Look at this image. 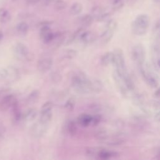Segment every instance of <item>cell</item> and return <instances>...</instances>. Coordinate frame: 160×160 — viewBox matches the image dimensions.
Returning <instances> with one entry per match:
<instances>
[{"instance_id": "1", "label": "cell", "mask_w": 160, "mask_h": 160, "mask_svg": "<svg viewBox=\"0 0 160 160\" xmlns=\"http://www.w3.org/2000/svg\"><path fill=\"white\" fill-rule=\"evenodd\" d=\"M90 80L86 73L80 70L76 72L72 76L71 83L77 92L82 94H90Z\"/></svg>"}, {"instance_id": "2", "label": "cell", "mask_w": 160, "mask_h": 160, "mask_svg": "<svg viewBox=\"0 0 160 160\" xmlns=\"http://www.w3.org/2000/svg\"><path fill=\"white\" fill-rule=\"evenodd\" d=\"M87 156L99 159H109L118 156V153L116 151H110L101 147H90L86 149Z\"/></svg>"}, {"instance_id": "3", "label": "cell", "mask_w": 160, "mask_h": 160, "mask_svg": "<svg viewBox=\"0 0 160 160\" xmlns=\"http://www.w3.org/2000/svg\"><path fill=\"white\" fill-rule=\"evenodd\" d=\"M113 60L112 64L114 66V70L122 77H125L129 74L126 65L125 58L122 50L120 48L114 49Z\"/></svg>"}, {"instance_id": "4", "label": "cell", "mask_w": 160, "mask_h": 160, "mask_svg": "<svg viewBox=\"0 0 160 160\" xmlns=\"http://www.w3.org/2000/svg\"><path fill=\"white\" fill-rule=\"evenodd\" d=\"M149 26V18L147 14H139L132 21L131 30L133 34L137 36L144 34Z\"/></svg>"}, {"instance_id": "5", "label": "cell", "mask_w": 160, "mask_h": 160, "mask_svg": "<svg viewBox=\"0 0 160 160\" xmlns=\"http://www.w3.org/2000/svg\"><path fill=\"white\" fill-rule=\"evenodd\" d=\"M138 68L141 76L148 85L152 88H157L159 84L158 78L155 73L151 70L150 66L145 62L143 65L138 67Z\"/></svg>"}, {"instance_id": "6", "label": "cell", "mask_w": 160, "mask_h": 160, "mask_svg": "<svg viewBox=\"0 0 160 160\" xmlns=\"http://www.w3.org/2000/svg\"><path fill=\"white\" fill-rule=\"evenodd\" d=\"M117 27H118V23L114 19L108 20L106 24V28L102 32L100 37L101 41L103 44H108L111 40Z\"/></svg>"}, {"instance_id": "7", "label": "cell", "mask_w": 160, "mask_h": 160, "mask_svg": "<svg viewBox=\"0 0 160 160\" xmlns=\"http://www.w3.org/2000/svg\"><path fill=\"white\" fill-rule=\"evenodd\" d=\"M159 34L154 35V41L151 47V58L153 69L157 72L159 71Z\"/></svg>"}, {"instance_id": "8", "label": "cell", "mask_w": 160, "mask_h": 160, "mask_svg": "<svg viewBox=\"0 0 160 160\" xmlns=\"http://www.w3.org/2000/svg\"><path fill=\"white\" fill-rule=\"evenodd\" d=\"M132 58L138 68L145 63L146 52L144 46L141 44H137L133 46L132 49Z\"/></svg>"}, {"instance_id": "9", "label": "cell", "mask_w": 160, "mask_h": 160, "mask_svg": "<svg viewBox=\"0 0 160 160\" xmlns=\"http://www.w3.org/2000/svg\"><path fill=\"white\" fill-rule=\"evenodd\" d=\"M0 78L7 82H14L19 78V72L17 68L9 66L0 70Z\"/></svg>"}, {"instance_id": "10", "label": "cell", "mask_w": 160, "mask_h": 160, "mask_svg": "<svg viewBox=\"0 0 160 160\" xmlns=\"http://www.w3.org/2000/svg\"><path fill=\"white\" fill-rule=\"evenodd\" d=\"M52 108L53 104L51 101H48L43 104L40 111L39 121L45 124L49 125L52 118Z\"/></svg>"}, {"instance_id": "11", "label": "cell", "mask_w": 160, "mask_h": 160, "mask_svg": "<svg viewBox=\"0 0 160 160\" xmlns=\"http://www.w3.org/2000/svg\"><path fill=\"white\" fill-rule=\"evenodd\" d=\"M50 22L44 21L41 24L40 30H39V36L42 39L44 44L48 45L52 39L54 33L51 31L49 25Z\"/></svg>"}, {"instance_id": "12", "label": "cell", "mask_w": 160, "mask_h": 160, "mask_svg": "<svg viewBox=\"0 0 160 160\" xmlns=\"http://www.w3.org/2000/svg\"><path fill=\"white\" fill-rule=\"evenodd\" d=\"M112 76L114 80V82L116 84V86L119 89V92H121V94L126 98L129 96L131 92L128 89L126 85V83L124 82V78L121 75H119L115 70L113 71Z\"/></svg>"}, {"instance_id": "13", "label": "cell", "mask_w": 160, "mask_h": 160, "mask_svg": "<svg viewBox=\"0 0 160 160\" xmlns=\"http://www.w3.org/2000/svg\"><path fill=\"white\" fill-rule=\"evenodd\" d=\"M48 125L45 124L39 120L35 122L31 128V134L35 138L42 137L47 132Z\"/></svg>"}, {"instance_id": "14", "label": "cell", "mask_w": 160, "mask_h": 160, "mask_svg": "<svg viewBox=\"0 0 160 160\" xmlns=\"http://www.w3.org/2000/svg\"><path fill=\"white\" fill-rule=\"evenodd\" d=\"M53 64V59L50 56L41 57L38 61L37 68L41 73H45L49 71Z\"/></svg>"}, {"instance_id": "15", "label": "cell", "mask_w": 160, "mask_h": 160, "mask_svg": "<svg viewBox=\"0 0 160 160\" xmlns=\"http://www.w3.org/2000/svg\"><path fill=\"white\" fill-rule=\"evenodd\" d=\"M91 16L93 17L94 19H96L98 21H104L109 19V14L104 8L96 6H94L91 12Z\"/></svg>"}, {"instance_id": "16", "label": "cell", "mask_w": 160, "mask_h": 160, "mask_svg": "<svg viewBox=\"0 0 160 160\" xmlns=\"http://www.w3.org/2000/svg\"><path fill=\"white\" fill-rule=\"evenodd\" d=\"M13 52L17 59L23 60L28 56L29 49L24 43L18 42L14 46Z\"/></svg>"}, {"instance_id": "17", "label": "cell", "mask_w": 160, "mask_h": 160, "mask_svg": "<svg viewBox=\"0 0 160 160\" xmlns=\"http://www.w3.org/2000/svg\"><path fill=\"white\" fill-rule=\"evenodd\" d=\"M17 104L16 99L12 94H8L4 96L0 102V109L2 111H6Z\"/></svg>"}, {"instance_id": "18", "label": "cell", "mask_w": 160, "mask_h": 160, "mask_svg": "<svg viewBox=\"0 0 160 160\" xmlns=\"http://www.w3.org/2000/svg\"><path fill=\"white\" fill-rule=\"evenodd\" d=\"M96 36L94 32L89 31H84L79 36L78 40L83 44H89L95 41Z\"/></svg>"}, {"instance_id": "19", "label": "cell", "mask_w": 160, "mask_h": 160, "mask_svg": "<svg viewBox=\"0 0 160 160\" xmlns=\"http://www.w3.org/2000/svg\"><path fill=\"white\" fill-rule=\"evenodd\" d=\"M103 89V84L101 81L98 79L90 80L89 90L90 93H99Z\"/></svg>"}, {"instance_id": "20", "label": "cell", "mask_w": 160, "mask_h": 160, "mask_svg": "<svg viewBox=\"0 0 160 160\" xmlns=\"http://www.w3.org/2000/svg\"><path fill=\"white\" fill-rule=\"evenodd\" d=\"M92 116L88 114H81L77 118V122L79 125L82 127H87L91 125Z\"/></svg>"}, {"instance_id": "21", "label": "cell", "mask_w": 160, "mask_h": 160, "mask_svg": "<svg viewBox=\"0 0 160 160\" xmlns=\"http://www.w3.org/2000/svg\"><path fill=\"white\" fill-rule=\"evenodd\" d=\"M38 111L35 108L28 109L22 114V119L26 122H31L34 121L38 116Z\"/></svg>"}, {"instance_id": "22", "label": "cell", "mask_w": 160, "mask_h": 160, "mask_svg": "<svg viewBox=\"0 0 160 160\" xmlns=\"http://www.w3.org/2000/svg\"><path fill=\"white\" fill-rule=\"evenodd\" d=\"M113 60V53L112 52H105L101 58L100 62L101 65L104 66H108L110 64H112Z\"/></svg>"}, {"instance_id": "23", "label": "cell", "mask_w": 160, "mask_h": 160, "mask_svg": "<svg viewBox=\"0 0 160 160\" xmlns=\"http://www.w3.org/2000/svg\"><path fill=\"white\" fill-rule=\"evenodd\" d=\"M29 30V26L25 22H21L16 26L17 33L21 36H26Z\"/></svg>"}, {"instance_id": "24", "label": "cell", "mask_w": 160, "mask_h": 160, "mask_svg": "<svg viewBox=\"0 0 160 160\" xmlns=\"http://www.w3.org/2000/svg\"><path fill=\"white\" fill-rule=\"evenodd\" d=\"M93 21L94 18L91 14H85L80 18V23L81 24L82 28L89 26L92 23Z\"/></svg>"}, {"instance_id": "25", "label": "cell", "mask_w": 160, "mask_h": 160, "mask_svg": "<svg viewBox=\"0 0 160 160\" xmlns=\"http://www.w3.org/2000/svg\"><path fill=\"white\" fill-rule=\"evenodd\" d=\"M11 19V14L5 8H0V22L2 23H7Z\"/></svg>"}, {"instance_id": "26", "label": "cell", "mask_w": 160, "mask_h": 160, "mask_svg": "<svg viewBox=\"0 0 160 160\" xmlns=\"http://www.w3.org/2000/svg\"><path fill=\"white\" fill-rule=\"evenodd\" d=\"M40 96V92L38 90L35 89L32 91L27 98V101L29 104H34L38 101L39 98Z\"/></svg>"}, {"instance_id": "27", "label": "cell", "mask_w": 160, "mask_h": 160, "mask_svg": "<svg viewBox=\"0 0 160 160\" xmlns=\"http://www.w3.org/2000/svg\"><path fill=\"white\" fill-rule=\"evenodd\" d=\"M82 11V5L79 2H74L70 8V13L72 15L79 14Z\"/></svg>"}, {"instance_id": "28", "label": "cell", "mask_w": 160, "mask_h": 160, "mask_svg": "<svg viewBox=\"0 0 160 160\" xmlns=\"http://www.w3.org/2000/svg\"><path fill=\"white\" fill-rule=\"evenodd\" d=\"M109 133L105 129H99L98 131V132L96 134V138L101 141V142H104L105 140H106V139L108 138L109 136Z\"/></svg>"}, {"instance_id": "29", "label": "cell", "mask_w": 160, "mask_h": 160, "mask_svg": "<svg viewBox=\"0 0 160 160\" xmlns=\"http://www.w3.org/2000/svg\"><path fill=\"white\" fill-rule=\"evenodd\" d=\"M78 52L76 50L73 49H68L62 52V56L64 57V58L68 59H72L76 56Z\"/></svg>"}, {"instance_id": "30", "label": "cell", "mask_w": 160, "mask_h": 160, "mask_svg": "<svg viewBox=\"0 0 160 160\" xmlns=\"http://www.w3.org/2000/svg\"><path fill=\"white\" fill-rule=\"evenodd\" d=\"M67 129L69 132V134L71 136H73L76 134V131H77V126H76V123L75 121L73 120L70 121L68 123L67 126Z\"/></svg>"}, {"instance_id": "31", "label": "cell", "mask_w": 160, "mask_h": 160, "mask_svg": "<svg viewBox=\"0 0 160 160\" xmlns=\"http://www.w3.org/2000/svg\"><path fill=\"white\" fill-rule=\"evenodd\" d=\"M54 6L57 11H62L66 8L67 3L64 0H56L54 2Z\"/></svg>"}, {"instance_id": "32", "label": "cell", "mask_w": 160, "mask_h": 160, "mask_svg": "<svg viewBox=\"0 0 160 160\" xmlns=\"http://www.w3.org/2000/svg\"><path fill=\"white\" fill-rule=\"evenodd\" d=\"M124 4V0H112V9L114 11L120 10Z\"/></svg>"}, {"instance_id": "33", "label": "cell", "mask_w": 160, "mask_h": 160, "mask_svg": "<svg viewBox=\"0 0 160 160\" xmlns=\"http://www.w3.org/2000/svg\"><path fill=\"white\" fill-rule=\"evenodd\" d=\"M74 104H75V102L74 99L72 98H70L66 101L65 104V108L69 111H72L74 109Z\"/></svg>"}, {"instance_id": "34", "label": "cell", "mask_w": 160, "mask_h": 160, "mask_svg": "<svg viewBox=\"0 0 160 160\" xmlns=\"http://www.w3.org/2000/svg\"><path fill=\"white\" fill-rule=\"evenodd\" d=\"M101 120V117L99 114H96L94 116H92L91 118V125L92 126H96L98 125Z\"/></svg>"}, {"instance_id": "35", "label": "cell", "mask_w": 160, "mask_h": 160, "mask_svg": "<svg viewBox=\"0 0 160 160\" xmlns=\"http://www.w3.org/2000/svg\"><path fill=\"white\" fill-rule=\"evenodd\" d=\"M51 76L52 80L54 81L55 82H59L62 79V77H61V74H59L58 72H53L51 73Z\"/></svg>"}, {"instance_id": "36", "label": "cell", "mask_w": 160, "mask_h": 160, "mask_svg": "<svg viewBox=\"0 0 160 160\" xmlns=\"http://www.w3.org/2000/svg\"><path fill=\"white\" fill-rule=\"evenodd\" d=\"M5 134V128L4 126L0 124V140H1Z\"/></svg>"}, {"instance_id": "37", "label": "cell", "mask_w": 160, "mask_h": 160, "mask_svg": "<svg viewBox=\"0 0 160 160\" xmlns=\"http://www.w3.org/2000/svg\"><path fill=\"white\" fill-rule=\"evenodd\" d=\"M42 2V4L44 6H48L50 5L52 3H54V1H56V0H40Z\"/></svg>"}, {"instance_id": "38", "label": "cell", "mask_w": 160, "mask_h": 160, "mask_svg": "<svg viewBox=\"0 0 160 160\" xmlns=\"http://www.w3.org/2000/svg\"><path fill=\"white\" fill-rule=\"evenodd\" d=\"M154 119L156 122H159V111H158L156 112H155V114L154 115Z\"/></svg>"}, {"instance_id": "39", "label": "cell", "mask_w": 160, "mask_h": 160, "mask_svg": "<svg viewBox=\"0 0 160 160\" xmlns=\"http://www.w3.org/2000/svg\"><path fill=\"white\" fill-rule=\"evenodd\" d=\"M26 2H28V4H36L37 2H38L40 0H25Z\"/></svg>"}, {"instance_id": "40", "label": "cell", "mask_w": 160, "mask_h": 160, "mask_svg": "<svg viewBox=\"0 0 160 160\" xmlns=\"http://www.w3.org/2000/svg\"><path fill=\"white\" fill-rule=\"evenodd\" d=\"M154 94V97H155V98H159V88H158V89L155 91Z\"/></svg>"}, {"instance_id": "41", "label": "cell", "mask_w": 160, "mask_h": 160, "mask_svg": "<svg viewBox=\"0 0 160 160\" xmlns=\"http://www.w3.org/2000/svg\"><path fill=\"white\" fill-rule=\"evenodd\" d=\"M3 37H4V34H3V32L0 29V42L3 39Z\"/></svg>"}, {"instance_id": "42", "label": "cell", "mask_w": 160, "mask_h": 160, "mask_svg": "<svg viewBox=\"0 0 160 160\" xmlns=\"http://www.w3.org/2000/svg\"><path fill=\"white\" fill-rule=\"evenodd\" d=\"M153 1L155 2V3H159V1H160V0H153Z\"/></svg>"}, {"instance_id": "43", "label": "cell", "mask_w": 160, "mask_h": 160, "mask_svg": "<svg viewBox=\"0 0 160 160\" xmlns=\"http://www.w3.org/2000/svg\"><path fill=\"white\" fill-rule=\"evenodd\" d=\"M11 1H16V0H11Z\"/></svg>"}]
</instances>
